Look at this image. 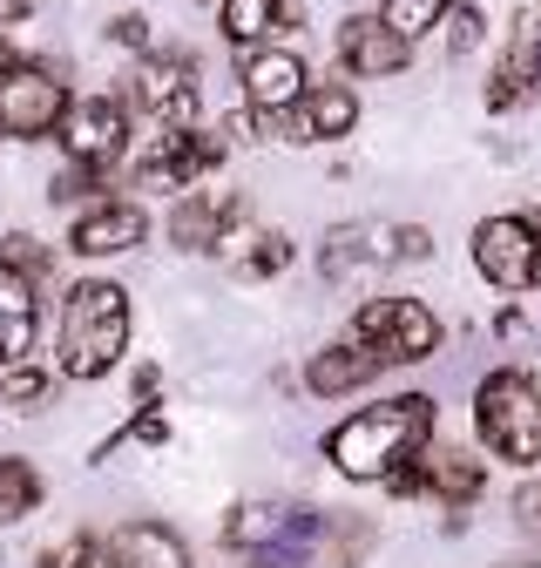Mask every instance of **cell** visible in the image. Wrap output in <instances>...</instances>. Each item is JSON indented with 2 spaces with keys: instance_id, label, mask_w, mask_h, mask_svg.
<instances>
[{
  "instance_id": "1",
  "label": "cell",
  "mask_w": 541,
  "mask_h": 568,
  "mask_svg": "<svg viewBox=\"0 0 541 568\" xmlns=\"http://www.w3.org/2000/svg\"><path fill=\"white\" fill-rule=\"evenodd\" d=\"M433 434V399L427 393H406V399H386V406H366L353 413L346 426H331V467L346 480H386L392 467H406Z\"/></svg>"
},
{
  "instance_id": "2",
  "label": "cell",
  "mask_w": 541,
  "mask_h": 568,
  "mask_svg": "<svg viewBox=\"0 0 541 568\" xmlns=\"http://www.w3.org/2000/svg\"><path fill=\"white\" fill-rule=\"evenodd\" d=\"M129 292L109 277H89L61 305V373L68 379H102L129 352Z\"/></svg>"
},
{
  "instance_id": "3",
  "label": "cell",
  "mask_w": 541,
  "mask_h": 568,
  "mask_svg": "<svg viewBox=\"0 0 541 568\" xmlns=\"http://www.w3.org/2000/svg\"><path fill=\"white\" fill-rule=\"evenodd\" d=\"M473 426L501 460H541V379L528 373H488L481 393H473Z\"/></svg>"
},
{
  "instance_id": "4",
  "label": "cell",
  "mask_w": 541,
  "mask_h": 568,
  "mask_svg": "<svg viewBox=\"0 0 541 568\" xmlns=\"http://www.w3.org/2000/svg\"><path fill=\"white\" fill-rule=\"evenodd\" d=\"M318 535H325V521L312 508H285V501H251L224 521V541L244 548L257 568H305Z\"/></svg>"
},
{
  "instance_id": "5",
  "label": "cell",
  "mask_w": 541,
  "mask_h": 568,
  "mask_svg": "<svg viewBox=\"0 0 541 568\" xmlns=\"http://www.w3.org/2000/svg\"><path fill=\"white\" fill-rule=\"evenodd\" d=\"M353 338L379 352V366H414V359H433L440 318H433L420 298H372V305L353 318Z\"/></svg>"
},
{
  "instance_id": "6",
  "label": "cell",
  "mask_w": 541,
  "mask_h": 568,
  "mask_svg": "<svg viewBox=\"0 0 541 568\" xmlns=\"http://www.w3.org/2000/svg\"><path fill=\"white\" fill-rule=\"evenodd\" d=\"M68 115V89L48 61H8L0 68V135H54Z\"/></svg>"
},
{
  "instance_id": "7",
  "label": "cell",
  "mask_w": 541,
  "mask_h": 568,
  "mask_svg": "<svg viewBox=\"0 0 541 568\" xmlns=\"http://www.w3.org/2000/svg\"><path fill=\"white\" fill-rule=\"evenodd\" d=\"M433 251V237L420 224H338L325 237V277H346L359 264H420Z\"/></svg>"
},
{
  "instance_id": "8",
  "label": "cell",
  "mask_w": 541,
  "mask_h": 568,
  "mask_svg": "<svg viewBox=\"0 0 541 568\" xmlns=\"http://www.w3.org/2000/svg\"><path fill=\"white\" fill-rule=\"evenodd\" d=\"M473 264L494 292H534L541 284V231L528 217H488L473 231Z\"/></svg>"
},
{
  "instance_id": "9",
  "label": "cell",
  "mask_w": 541,
  "mask_h": 568,
  "mask_svg": "<svg viewBox=\"0 0 541 568\" xmlns=\"http://www.w3.org/2000/svg\"><path fill=\"white\" fill-rule=\"evenodd\" d=\"M61 150H68V163H89V170H109V163H122V150H129V102L122 95H89V102H68V115H61Z\"/></svg>"
},
{
  "instance_id": "10",
  "label": "cell",
  "mask_w": 541,
  "mask_h": 568,
  "mask_svg": "<svg viewBox=\"0 0 541 568\" xmlns=\"http://www.w3.org/2000/svg\"><path fill=\"white\" fill-rule=\"evenodd\" d=\"M237 82H244V102L257 115H292L305 102V89H312L298 48H251L244 68H237Z\"/></svg>"
},
{
  "instance_id": "11",
  "label": "cell",
  "mask_w": 541,
  "mask_h": 568,
  "mask_svg": "<svg viewBox=\"0 0 541 568\" xmlns=\"http://www.w3.org/2000/svg\"><path fill=\"white\" fill-rule=\"evenodd\" d=\"M338 61H346L353 75L379 82V75H399V68L414 61V41H406L386 14H346L338 21Z\"/></svg>"
},
{
  "instance_id": "12",
  "label": "cell",
  "mask_w": 541,
  "mask_h": 568,
  "mask_svg": "<svg viewBox=\"0 0 541 568\" xmlns=\"http://www.w3.org/2000/svg\"><path fill=\"white\" fill-rule=\"evenodd\" d=\"M244 217H251V210H244L237 190H190V196L170 210V237H176L183 251H217Z\"/></svg>"
},
{
  "instance_id": "13",
  "label": "cell",
  "mask_w": 541,
  "mask_h": 568,
  "mask_svg": "<svg viewBox=\"0 0 541 568\" xmlns=\"http://www.w3.org/2000/svg\"><path fill=\"white\" fill-rule=\"evenodd\" d=\"M135 109L156 115V122H190L196 109V61L190 54H150L143 68H135Z\"/></svg>"
},
{
  "instance_id": "14",
  "label": "cell",
  "mask_w": 541,
  "mask_h": 568,
  "mask_svg": "<svg viewBox=\"0 0 541 568\" xmlns=\"http://www.w3.org/2000/svg\"><path fill=\"white\" fill-rule=\"evenodd\" d=\"M143 210L135 203H115V196H102V203H89L82 217H75V231H68V251L75 257H115V251H135L143 244Z\"/></svg>"
},
{
  "instance_id": "15",
  "label": "cell",
  "mask_w": 541,
  "mask_h": 568,
  "mask_svg": "<svg viewBox=\"0 0 541 568\" xmlns=\"http://www.w3.org/2000/svg\"><path fill=\"white\" fill-rule=\"evenodd\" d=\"M217 163H224V135L190 129V122H170L163 150L143 163V183H196L203 170H217Z\"/></svg>"
},
{
  "instance_id": "16",
  "label": "cell",
  "mask_w": 541,
  "mask_h": 568,
  "mask_svg": "<svg viewBox=\"0 0 541 568\" xmlns=\"http://www.w3.org/2000/svg\"><path fill=\"white\" fill-rule=\"evenodd\" d=\"M102 561L109 568H190V548L163 521H129V528H115L102 541Z\"/></svg>"
},
{
  "instance_id": "17",
  "label": "cell",
  "mask_w": 541,
  "mask_h": 568,
  "mask_svg": "<svg viewBox=\"0 0 541 568\" xmlns=\"http://www.w3.org/2000/svg\"><path fill=\"white\" fill-rule=\"evenodd\" d=\"M34 325H41L34 277H28V271H14L8 257H0V359H8V366L34 345Z\"/></svg>"
},
{
  "instance_id": "18",
  "label": "cell",
  "mask_w": 541,
  "mask_h": 568,
  "mask_svg": "<svg viewBox=\"0 0 541 568\" xmlns=\"http://www.w3.org/2000/svg\"><path fill=\"white\" fill-rule=\"evenodd\" d=\"M359 122V95L346 82H312L298 102V142H338Z\"/></svg>"
},
{
  "instance_id": "19",
  "label": "cell",
  "mask_w": 541,
  "mask_h": 568,
  "mask_svg": "<svg viewBox=\"0 0 541 568\" xmlns=\"http://www.w3.org/2000/svg\"><path fill=\"white\" fill-rule=\"evenodd\" d=\"M420 487L427 494H440V501H453V508H467L473 494L488 487V467L473 460V454H460V447H420Z\"/></svg>"
},
{
  "instance_id": "20",
  "label": "cell",
  "mask_w": 541,
  "mask_h": 568,
  "mask_svg": "<svg viewBox=\"0 0 541 568\" xmlns=\"http://www.w3.org/2000/svg\"><path fill=\"white\" fill-rule=\"evenodd\" d=\"M372 373H379V352L353 338V345H331V352H318V359L305 366V386H312V393H325V399H338V393H359Z\"/></svg>"
},
{
  "instance_id": "21",
  "label": "cell",
  "mask_w": 541,
  "mask_h": 568,
  "mask_svg": "<svg viewBox=\"0 0 541 568\" xmlns=\"http://www.w3.org/2000/svg\"><path fill=\"white\" fill-rule=\"evenodd\" d=\"M217 251H231V264L244 271V277H270V271H285L292 264V237H278V231H231Z\"/></svg>"
},
{
  "instance_id": "22",
  "label": "cell",
  "mask_w": 541,
  "mask_h": 568,
  "mask_svg": "<svg viewBox=\"0 0 541 568\" xmlns=\"http://www.w3.org/2000/svg\"><path fill=\"white\" fill-rule=\"evenodd\" d=\"M278 14H285V0H217V28H224V41H237V48L278 34Z\"/></svg>"
},
{
  "instance_id": "23",
  "label": "cell",
  "mask_w": 541,
  "mask_h": 568,
  "mask_svg": "<svg viewBox=\"0 0 541 568\" xmlns=\"http://www.w3.org/2000/svg\"><path fill=\"white\" fill-rule=\"evenodd\" d=\"M34 508H41V474L28 460H14V454H0V528L34 515Z\"/></svg>"
},
{
  "instance_id": "24",
  "label": "cell",
  "mask_w": 541,
  "mask_h": 568,
  "mask_svg": "<svg viewBox=\"0 0 541 568\" xmlns=\"http://www.w3.org/2000/svg\"><path fill=\"white\" fill-rule=\"evenodd\" d=\"M447 8H453V0H386L379 14H386L406 41H420L427 28H440V21H447Z\"/></svg>"
},
{
  "instance_id": "25",
  "label": "cell",
  "mask_w": 541,
  "mask_h": 568,
  "mask_svg": "<svg viewBox=\"0 0 541 568\" xmlns=\"http://www.w3.org/2000/svg\"><path fill=\"white\" fill-rule=\"evenodd\" d=\"M95 190H102V170H89V163H68V170L48 183V196H54V203H82V196H89V203H102Z\"/></svg>"
},
{
  "instance_id": "26",
  "label": "cell",
  "mask_w": 541,
  "mask_h": 568,
  "mask_svg": "<svg viewBox=\"0 0 541 568\" xmlns=\"http://www.w3.org/2000/svg\"><path fill=\"white\" fill-rule=\"evenodd\" d=\"M41 399H48V373H34V366L14 359V366H8V406L28 413V406H41Z\"/></svg>"
},
{
  "instance_id": "27",
  "label": "cell",
  "mask_w": 541,
  "mask_h": 568,
  "mask_svg": "<svg viewBox=\"0 0 541 568\" xmlns=\"http://www.w3.org/2000/svg\"><path fill=\"white\" fill-rule=\"evenodd\" d=\"M447 48H453V54H473V48H481V8H447Z\"/></svg>"
},
{
  "instance_id": "28",
  "label": "cell",
  "mask_w": 541,
  "mask_h": 568,
  "mask_svg": "<svg viewBox=\"0 0 541 568\" xmlns=\"http://www.w3.org/2000/svg\"><path fill=\"white\" fill-rule=\"evenodd\" d=\"M508 61L521 68V75H528L534 89H541V21H528V28H521V41L508 48Z\"/></svg>"
},
{
  "instance_id": "29",
  "label": "cell",
  "mask_w": 541,
  "mask_h": 568,
  "mask_svg": "<svg viewBox=\"0 0 541 568\" xmlns=\"http://www.w3.org/2000/svg\"><path fill=\"white\" fill-rule=\"evenodd\" d=\"M0 257H8V264H14V271H28V277H34V284H41V277H48V251H41V244H34V237H8V244H0Z\"/></svg>"
},
{
  "instance_id": "30",
  "label": "cell",
  "mask_w": 541,
  "mask_h": 568,
  "mask_svg": "<svg viewBox=\"0 0 541 568\" xmlns=\"http://www.w3.org/2000/svg\"><path fill=\"white\" fill-rule=\"evenodd\" d=\"M95 555H102V548L82 535V541H61V548H48V555H41V568H89Z\"/></svg>"
},
{
  "instance_id": "31",
  "label": "cell",
  "mask_w": 541,
  "mask_h": 568,
  "mask_svg": "<svg viewBox=\"0 0 541 568\" xmlns=\"http://www.w3.org/2000/svg\"><path fill=\"white\" fill-rule=\"evenodd\" d=\"M109 41L143 54V48H150V21H143V14H115V21H109Z\"/></svg>"
},
{
  "instance_id": "32",
  "label": "cell",
  "mask_w": 541,
  "mask_h": 568,
  "mask_svg": "<svg viewBox=\"0 0 541 568\" xmlns=\"http://www.w3.org/2000/svg\"><path fill=\"white\" fill-rule=\"evenodd\" d=\"M514 515H521V528L541 535V487H521V494H514Z\"/></svg>"
},
{
  "instance_id": "33",
  "label": "cell",
  "mask_w": 541,
  "mask_h": 568,
  "mask_svg": "<svg viewBox=\"0 0 541 568\" xmlns=\"http://www.w3.org/2000/svg\"><path fill=\"white\" fill-rule=\"evenodd\" d=\"M41 8V0H0V28H14V21H28Z\"/></svg>"
},
{
  "instance_id": "34",
  "label": "cell",
  "mask_w": 541,
  "mask_h": 568,
  "mask_svg": "<svg viewBox=\"0 0 541 568\" xmlns=\"http://www.w3.org/2000/svg\"><path fill=\"white\" fill-rule=\"evenodd\" d=\"M508 568H541V561H508Z\"/></svg>"
},
{
  "instance_id": "35",
  "label": "cell",
  "mask_w": 541,
  "mask_h": 568,
  "mask_svg": "<svg viewBox=\"0 0 541 568\" xmlns=\"http://www.w3.org/2000/svg\"><path fill=\"white\" fill-rule=\"evenodd\" d=\"M528 224H534V231H541V210H534V217H528Z\"/></svg>"
}]
</instances>
